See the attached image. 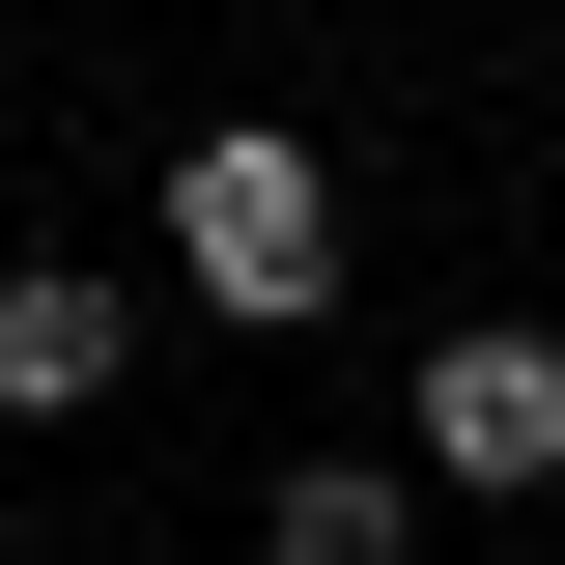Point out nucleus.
<instances>
[{"instance_id": "obj_1", "label": "nucleus", "mask_w": 565, "mask_h": 565, "mask_svg": "<svg viewBox=\"0 0 565 565\" xmlns=\"http://www.w3.org/2000/svg\"><path fill=\"white\" fill-rule=\"evenodd\" d=\"M170 282H199L226 340H311V311H340V170L282 114H199L170 141Z\"/></svg>"}, {"instance_id": "obj_2", "label": "nucleus", "mask_w": 565, "mask_h": 565, "mask_svg": "<svg viewBox=\"0 0 565 565\" xmlns=\"http://www.w3.org/2000/svg\"><path fill=\"white\" fill-rule=\"evenodd\" d=\"M396 452H424V481H565V340H537V311H481V340H424L396 367Z\"/></svg>"}, {"instance_id": "obj_4", "label": "nucleus", "mask_w": 565, "mask_h": 565, "mask_svg": "<svg viewBox=\"0 0 565 565\" xmlns=\"http://www.w3.org/2000/svg\"><path fill=\"white\" fill-rule=\"evenodd\" d=\"M255 565H424V481H396V452H282V481H255Z\"/></svg>"}, {"instance_id": "obj_3", "label": "nucleus", "mask_w": 565, "mask_h": 565, "mask_svg": "<svg viewBox=\"0 0 565 565\" xmlns=\"http://www.w3.org/2000/svg\"><path fill=\"white\" fill-rule=\"evenodd\" d=\"M141 367V282H85V255H0V424H85Z\"/></svg>"}, {"instance_id": "obj_5", "label": "nucleus", "mask_w": 565, "mask_h": 565, "mask_svg": "<svg viewBox=\"0 0 565 565\" xmlns=\"http://www.w3.org/2000/svg\"><path fill=\"white\" fill-rule=\"evenodd\" d=\"M0 565H57V537H0Z\"/></svg>"}]
</instances>
